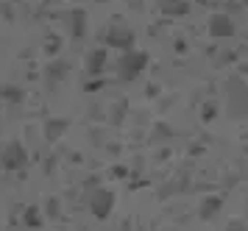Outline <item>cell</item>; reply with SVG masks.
Masks as SVG:
<instances>
[{"mask_svg": "<svg viewBox=\"0 0 248 231\" xmlns=\"http://www.w3.org/2000/svg\"><path fill=\"white\" fill-rule=\"evenodd\" d=\"M212 33L215 36H229V33H232V22L226 20V17H215L212 20Z\"/></svg>", "mask_w": 248, "mask_h": 231, "instance_id": "1", "label": "cell"}, {"mask_svg": "<svg viewBox=\"0 0 248 231\" xmlns=\"http://www.w3.org/2000/svg\"><path fill=\"white\" fill-rule=\"evenodd\" d=\"M145 64V56L140 53V56H128L123 62V76H131V70H140V67Z\"/></svg>", "mask_w": 248, "mask_h": 231, "instance_id": "2", "label": "cell"}]
</instances>
